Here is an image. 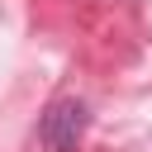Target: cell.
Masks as SVG:
<instances>
[{"label":"cell","mask_w":152,"mask_h":152,"mask_svg":"<svg viewBox=\"0 0 152 152\" xmlns=\"http://www.w3.org/2000/svg\"><path fill=\"white\" fill-rule=\"evenodd\" d=\"M86 128H90L86 100L62 95V100H52V104L43 109V119H38V142H43V152H76L81 138H86Z\"/></svg>","instance_id":"6da1fadb"}]
</instances>
